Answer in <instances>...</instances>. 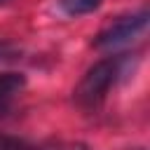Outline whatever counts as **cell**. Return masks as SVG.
I'll return each instance as SVG.
<instances>
[{"mask_svg":"<svg viewBox=\"0 0 150 150\" xmlns=\"http://www.w3.org/2000/svg\"><path fill=\"white\" fill-rule=\"evenodd\" d=\"M101 2H103V0H59L61 9H63L66 14H70V16L89 14V12L98 9V7H101Z\"/></svg>","mask_w":150,"mask_h":150,"instance_id":"4","label":"cell"},{"mask_svg":"<svg viewBox=\"0 0 150 150\" xmlns=\"http://www.w3.org/2000/svg\"><path fill=\"white\" fill-rule=\"evenodd\" d=\"M120 75H122V56H105L96 61L94 66L87 68V73L73 89L75 103L87 110L98 108L105 101L110 87H115V82L120 80Z\"/></svg>","mask_w":150,"mask_h":150,"instance_id":"1","label":"cell"},{"mask_svg":"<svg viewBox=\"0 0 150 150\" xmlns=\"http://www.w3.org/2000/svg\"><path fill=\"white\" fill-rule=\"evenodd\" d=\"M23 87H26V75L14 73V70L0 73V117H5L9 112L16 96L23 91Z\"/></svg>","mask_w":150,"mask_h":150,"instance_id":"3","label":"cell"},{"mask_svg":"<svg viewBox=\"0 0 150 150\" xmlns=\"http://www.w3.org/2000/svg\"><path fill=\"white\" fill-rule=\"evenodd\" d=\"M148 19H150V12L148 9H141V12L129 14V16H120L117 21H112L110 26H105L94 38V47L96 49H115V47L134 40L141 30H145Z\"/></svg>","mask_w":150,"mask_h":150,"instance_id":"2","label":"cell"},{"mask_svg":"<svg viewBox=\"0 0 150 150\" xmlns=\"http://www.w3.org/2000/svg\"><path fill=\"white\" fill-rule=\"evenodd\" d=\"M0 150H40L38 145L23 141V138H16V136H0Z\"/></svg>","mask_w":150,"mask_h":150,"instance_id":"5","label":"cell"},{"mask_svg":"<svg viewBox=\"0 0 150 150\" xmlns=\"http://www.w3.org/2000/svg\"><path fill=\"white\" fill-rule=\"evenodd\" d=\"M0 2H2V0H0Z\"/></svg>","mask_w":150,"mask_h":150,"instance_id":"6","label":"cell"}]
</instances>
